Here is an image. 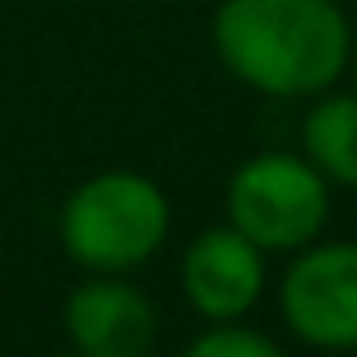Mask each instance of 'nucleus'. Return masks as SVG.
Wrapping results in <instances>:
<instances>
[{"mask_svg":"<svg viewBox=\"0 0 357 357\" xmlns=\"http://www.w3.org/2000/svg\"><path fill=\"white\" fill-rule=\"evenodd\" d=\"M211 45L255 93L318 98L352 59V25L337 0H220Z\"/></svg>","mask_w":357,"mask_h":357,"instance_id":"obj_1","label":"nucleus"},{"mask_svg":"<svg viewBox=\"0 0 357 357\" xmlns=\"http://www.w3.org/2000/svg\"><path fill=\"white\" fill-rule=\"evenodd\" d=\"M172 230L167 191L142 172H98L79 181L59 211L64 255L89 274L142 269Z\"/></svg>","mask_w":357,"mask_h":357,"instance_id":"obj_2","label":"nucleus"},{"mask_svg":"<svg viewBox=\"0 0 357 357\" xmlns=\"http://www.w3.org/2000/svg\"><path fill=\"white\" fill-rule=\"evenodd\" d=\"M328 176L308 157L289 152H259L245 167H235L225 186V215L230 225L255 240L264 255H298L313 245L328 225Z\"/></svg>","mask_w":357,"mask_h":357,"instance_id":"obj_3","label":"nucleus"},{"mask_svg":"<svg viewBox=\"0 0 357 357\" xmlns=\"http://www.w3.org/2000/svg\"><path fill=\"white\" fill-rule=\"evenodd\" d=\"M279 313L303 347H357V245L313 240L298 250L279 284Z\"/></svg>","mask_w":357,"mask_h":357,"instance_id":"obj_4","label":"nucleus"},{"mask_svg":"<svg viewBox=\"0 0 357 357\" xmlns=\"http://www.w3.org/2000/svg\"><path fill=\"white\" fill-rule=\"evenodd\" d=\"M64 333L79 357H147L157 308L123 274H93L64 298Z\"/></svg>","mask_w":357,"mask_h":357,"instance_id":"obj_5","label":"nucleus"},{"mask_svg":"<svg viewBox=\"0 0 357 357\" xmlns=\"http://www.w3.org/2000/svg\"><path fill=\"white\" fill-rule=\"evenodd\" d=\"M181 294L196 318H245L264 294V250L230 220L201 230L181 255Z\"/></svg>","mask_w":357,"mask_h":357,"instance_id":"obj_6","label":"nucleus"},{"mask_svg":"<svg viewBox=\"0 0 357 357\" xmlns=\"http://www.w3.org/2000/svg\"><path fill=\"white\" fill-rule=\"evenodd\" d=\"M303 157L328 186H357V93H318L303 118Z\"/></svg>","mask_w":357,"mask_h":357,"instance_id":"obj_7","label":"nucleus"},{"mask_svg":"<svg viewBox=\"0 0 357 357\" xmlns=\"http://www.w3.org/2000/svg\"><path fill=\"white\" fill-rule=\"evenodd\" d=\"M186 357H279V342L240 318H215L186 342Z\"/></svg>","mask_w":357,"mask_h":357,"instance_id":"obj_8","label":"nucleus"}]
</instances>
